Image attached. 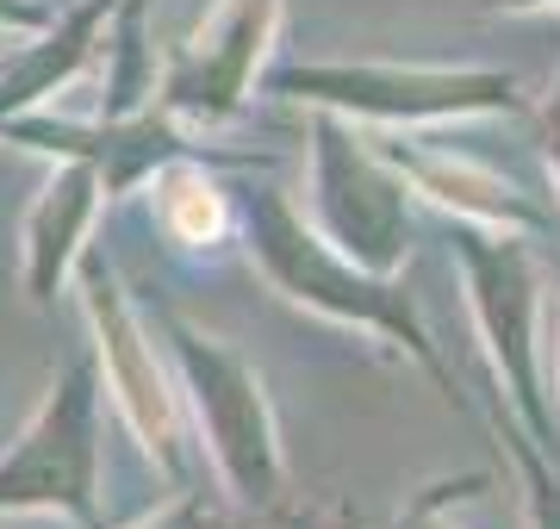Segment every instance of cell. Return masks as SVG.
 I'll return each instance as SVG.
<instances>
[{"label": "cell", "instance_id": "cell-1", "mask_svg": "<svg viewBox=\"0 0 560 529\" xmlns=\"http://www.w3.org/2000/svg\"><path fill=\"white\" fill-rule=\"evenodd\" d=\"M237 231L249 262L268 274L280 299L318 311L330 325H355L386 337L393 349H405L411 362L442 387V399H455V380L442 367V349L430 343V325L418 318V299L405 293L399 274H368L361 262H349L342 249H330L312 224L293 212V200L280 187H249L237 205Z\"/></svg>", "mask_w": 560, "mask_h": 529}, {"label": "cell", "instance_id": "cell-2", "mask_svg": "<svg viewBox=\"0 0 560 529\" xmlns=\"http://www.w3.org/2000/svg\"><path fill=\"white\" fill-rule=\"evenodd\" d=\"M156 330L180 374V399L194 405V424L219 461L231 505L249 517H280L287 510V461H280V430L261 374L224 337L187 325L175 306H156Z\"/></svg>", "mask_w": 560, "mask_h": 529}, {"label": "cell", "instance_id": "cell-3", "mask_svg": "<svg viewBox=\"0 0 560 529\" xmlns=\"http://www.w3.org/2000/svg\"><path fill=\"white\" fill-rule=\"evenodd\" d=\"M268 94L305 101L342 119L442 125L474 113H529L511 69H448V62H275Z\"/></svg>", "mask_w": 560, "mask_h": 529}, {"label": "cell", "instance_id": "cell-4", "mask_svg": "<svg viewBox=\"0 0 560 529\" xmlns=\"http://www.w3.org/2000/svg\"><path fill=\"white\" fill-rule=\"evenodd\" d=\"M448 249L460 262L467 281V306L480 325L486 343V380L511 392L517 424L536 436V448L555 455V411L541 392V343H536V318H541V268L536 249L523 231H486V224H460L448 219Z\"/></svg>", "mask_w": 560, "mask_h": 529}, {"label": "cell", "instance_id": "cell-5", "mask_svg": "<svg viewBox=\"0 0 560 529\" xmlns=\"http://www.w3.org/2000/svg\"><path fill=\"white\" fill-rule=\"evenodd\" d=\"M57 510L75 529H101V367L81 349L62 367L20 443L0 455V517Z\"/></svg>", "mask_w": 560, "mask_h": 529}, {"label": "cell", "instance_id": "cell-6", "mask_svg": "<svg viewBox=\"0 0 560 529\" xmlns=\"http://www.w3.org/2000/svg\"><path fill=\"white\" fill-rule=\"evenodd\" d=\"M75 286L81 306H88V325H94V367H101V392L119 405L125 430L138 436V448L156 461L168 480L187 473V436H180V399L168 392V374H162V349L150 343L131 293H125L119 268L101 244L75 249Z\"/></svg>", "mask_w": 560, "mask_h": 529}, {"label": "cell", "instance_id": "cell-7", "mask_svg": "<svg viewBox=\"0 0 560 529\" xmlns=\"http://www.w3.org/2000/svg\"><path fill=\"white\" fill-rule=\"evenodd\" d=\"M312 205L330 249L368 274H399L411 249V187L342 113L312 106Z\"/></svg>", "mask_w": 560, "mask_h": 529}, {"label": "cell", "instance_id": "cell-8", "mask_svg": "<svg viewBox=\"0 0 560 529\" xmlns=\"http://www.w3.org/2000/svg\"><path fill=\"white\" fill-rule=\"evenodd\" d=\"M280 25V0H224L206 20V32L194 44H180L162 87L150 94V106H162L168 119L187 125H231L249 106V87L261 75L268 38Z\"/></svg>", "mask_w": 560, "mask_h": 529}, {"label": "cell", "instance_id": "cell-9", "mask_svg": "<svg viewBox=\"0 0 560 529\" xmlns=\"http://www.w3.org/2000/svg\"><path fill=\"white\" fill-rule=\"evenodd\" d=\"M7 143H25V150H50V156H81L94 163L106 200H125L143 175H156L162 163H180V156H200L194 143L180 138V125L162 113V106H138L125 119H88V125H69V119H50V113H13L0 125ZM212 163H268V156H224V150H206Z\"/></svg>", "mask_w": 560, "mask_h": 529}, {"label": "cell", "instance_id": "cell-10", "mask_svg": "<svg viewBox=\"0 0 560 529\" xmlns=\"http://www.w3.org/2000/svg\"><path fill=\"white\" fill-rule=\"evenodd\" d=\"M386 163L399 168L405 187H418L423 200H436L448 219L460 224H486V231H523V237H548L555 231V212L536 205L529 193L492 175V168L467 163V156H448V150H430V143H405V138H386L374 143Z\"/></svg>", "mask_w": 560, "mask_h": 529}, {"label": "cell", "instance_id": "cell-11", "mask_svg": "<svg viewBox=\"0 0 560 529\" xmlns=\"http://www.w3.org/2000/svg\"><path fill=\"white\" fill-rule=\"evenodd\" d=\"M113 7L119 0H75L69 13H50L20 50L0 57V125L13 119V113H32L62 82H75L81 69L94 62V50H101Z\"/></svg>", "mask_w": 560, "mask_h": 529}, {"label": "cell", "instance_id": "cell-12", "mask_svg": "<svg viewBox=\"0 0 560 529\" xmlns=\"http://www.w3.org/2000/svg\"><path fill=\"white\" fill-rule=\"evenodd\" d=\"M101 200L106 187L94 175V163H81V156H62V168L50 175L32 212H25V293H32V306H50L57 299L62 274L75 262V249L88 244V231L101 219Z\"/></svg>", "mask_w": 560, "mask_h": 529}, {"label": "cell", "instance_id": "cell-13", "mask_svg": "<svg viewBox=\"0 0 560 529\" xmlns=\"http://www.w3.org/2000/svg\"><path fill=\"white\" fill-rule=\"evenodd\" d=\"M206 163L212 156H180V163L156 168V224L180 249H212L231 237V205L206 181Z\"/></svg>", "mask_w": 560, "mask_h": 529}, {"label": "cell", "instance_id": "cell-14", "mask_svg": "<svg viewBox=\"0 0 560 529\" xmlns=\"http://www.w3.org/2000/svg\"><path fill=\"white\" fill-rule=\"evenodd\" d=\"M504 436V448H511V461H517L523 486H529V529H560V473H555V455L548 448H536V436L517 424V418H492Z\"/></svg>", "mask_w": 560, "mask_h": 529}, {"label": "cell", "instance_id": "cell-15", "mask_svg": "<svg viewBox=\"0 0 560 529\" xmlns=\"http://www.w3.org/2000/svg\"><path fill=\"white\" fill-rule=\"evenodd\" d=\"M131 529H231V517H224V505L206 486H187V492H175V505L150 510Z\"/></svg>", "mask_w": 560, "mask_h": 529}, {"label": "cell", "instance_id": "cell-16", "mask_svg": "<svg viewBox=\"0 0 560 529\" xmlns=\"http://www.w3.org/2000/svg\"><path fill=\"white\" fill-rule=\"evenodd\" d=\"M474 486H480V480H455V486H436L430 498H418V505H411V517H405V529H448V524H436V505L448 498V492H474Z\"/></svg>", "mask_w": 560, "mask_h": 529}, {"label": "cell", "instance_id": "cell-17", "mask_svg": "<svg viewBox=\"0 0 560 529\" xmlns=\"http://www.w3.org/2000/svg\"><path fill=\"white\" fill-rule=\"evenodd\" d=\"M541 156H548V168H555V181H560V75H555L548 106H541Z\"/></svg>", "mask_w": 560, "mask_h": 529}, {"label": "cell", "instance_id": "cell-18", "mask_svg": "<svg viewBox=\"0 0 560 529\" xmlns=\"http://www.w3.org/2000/svg\"><path fill=\"white\" fill-rule=\"evenodd\" d=\"M486 7H504V13H536V7H560V0H486Z\"/></svg>", "mask_w": 560, "mask_h": 529}, {"label": "cell", "instance_id": "cell-19", "mask_svg": "<svg viewBox=\"0 0 560 529\" xmlns=\"http://www.w3.org/2000/svg\"><path fill=\"white\" fill-rule=\"evenodd\" d=\"M541 244H555V262H560V224H555V231H548V237H541Z\"/></svg>", "mask_w": 560, "mask_h": 529}]
</instances>
